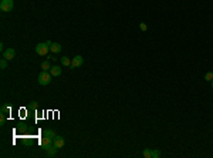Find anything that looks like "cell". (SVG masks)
Returning a JSON list of instances; mask_svg holds the SVG:
<instances>
[{
    "mask_svg": "<svg viewBox=\"0 0 213 158\" xmlns=\"http://www.w3.org/2000/svg\"><path fill=\"white\" fill-rule=\"evenodd\" d=\"M50 40H47L46 43H38L37 46H36V53H37L38 56H46L47 53L50 51V46H51Z\"/></svg>",
    "mask_w": 213,
    "mask_h": 158,
    "instance_id": "1",
    "label": "cell"
},
{
    "mask_svg": "<svg viewBox=\"0 0 213 158\" xmlns=\"http://www.w3.org/2000/svg\"><path fill=\"white\" fill-rule=\"evenodd\" d=\"M51 79H53V76L50 74V71H41L40 74H38V84L40 86H48L51 83Z\"/></svg>",
    "mask_w": 213,
    "mask_h": 158,
    "instance_id": "2",
    "label": "cell"
},
{
    "mask_svg": "<svg viewBox=\"0 0 213 158\" xmlns=\"http://www.w3.org/2000/svg\"><path fill=\"white\" fill-rule=\"evenodd\" d=\"M13 7H14L13 0H2V2H0V10H2V12H5V13L11 12Z\"/></svg>",
    "mask_w": 213,
    "mask_h": 158,
    "instance_id": "3",
    "label": "cell"
},
{
    "mask_svg": "<svg viewBox=\"0 0 213 158\" xmlns=\"http://www.w3.org/2000/svg\"><path fill=\"white\" fill-rule=\"evenodd\" d=\"M84 64V59L83 56H75L73 60H71V69H78V67H81V66Z\"/></svg>",
    "mask_w": 213,
    "mask_h": 158,
    "instance_id": "4",
    "label": "cell"
},
{
    "mask_svg": "<svg viewBox=\"0 0 213 158\" xmlns=\"http://www.w3.org/2000/svg\"><path fill=\"white\" fill-rule=\"evenodd\" d=\"M3 57L9 61L13 60L14 57H16V51H14V49H6V50L3 51Z\"/></svg>",
    "mask_w": 213,
    "mask_h": 158,
    "instance_id": "5",
    "label": "cell"
},
{
    "mask_svg": "<svg viewBox=\"0 0 213 158\" xmlns=\"http://www.w3.org/2000/svg\"><path fill=\"white\" fill-rule=\"evenodd\" d=\"M44 150L47 151V157H54V155L57 154V150H58V148H57L56 145H54V143H53V144L47 145Z\"/></svg>",
    "mask_w": 213,
    "mask_h": 158,
    "instance_id": "6",
    "label": "cell"
},
{
    "mask_svg": "<svg viewBox=\"0 0 213 158\" xmlns=\"http://www.w3.org/2000/svg\"><path fill=\"white\" fill-rule=\"evenodd\" d=\"M61 67L60 66H51V69H50V74L53 76V77H58V76H61Z\"/></svg>",
    "mask_w": 213,
    "mask_h": 158,
    "instance_id": "7",
    "label": "cell"
},
{
    "mask_svg": "<svg viewBox=\"0 0 213 158\" xmlns=\"http://www.w3.org/2000/svg\"><path fill=\"white\" fill-rule=\"evenodd\" d=\"M61 50H63V46H61L60 43H51V46H50V51H51V53L57 54V53H60Z\"/></svg>",
    "mask_w": 213,
    "mask_h": 158,
    "instance_id": "8",
    "label": "cell"
},
{
    "mask_svg": "<svg viewBox=\"0 0 213 158\" xmlns=\"http://www.w3.org/2000/svg\"><path fill=\"white\" fill-rule=\"evenodd\" d=\"M53 143H54V145H56L57 148H63V147H64V144H65L64 138H63V137H60V135H57Z\"/></svg>",
    "mask_w": 213,
    "mask_h": 158,
    "instance_id": "9",
    "label": "cell"
},
{
    "mask_svg": "<svg viewBox=\"0 0 213 158\" xmlns=\"http://www.w3.org/2000/svg\"><path fill=\"white\" fill-rule=\"evenodd\" d=\"M53 141H54L53 138H48V137H44V135H43V138L40 140V145H41L43 148H46L47 145L53 144Z\"/></svg>",
    "mask_w": 213,
    "mask_h": 158,
    "instance_id": "10",
    "label": "cell"
},
{
    "mask_svg": "<svg viewBox=\"0 0 213 158\" xmlns=\"http://www.w3.org/2000/svg\"><path fill=\"white\" fill-rule=\"evenodd\" d=\"M43 135H44V137H48V138H53V140L57 137L56 133H54L53 130H44L43 131Z\"/></svg>",
    "mask_w": 213,
    "mask_h": 158,
    "instance_id": "11",
    "label": "cell"
},
{
    "mask_svg": "<svg viewBox=\"0 0 213 158\" xmlns=\"http://www.w3.org/2000/svg\"><path fill=\"white\" fill-rule=\"evenodd\" d=\"M41 69H43V71H50V69H51V66H50V63L48 61H43L41 63Z\"/></svg>",
    "mask_w": 213,
    "mask_h": 158,
    "instance_id": "12",
    "label": "cell"
},
{
    "mask_svg": "<svg viewBox=\"0 0 213 158\" xmlns=\"http://www.w3.org/2000/svg\"><path fill=\"white\" fill-rule=\"evenodd\" d=\"M61 64L63 66H65V67H67V66H71V60H70L68 57H61Z\"/></svg>",
    "mask_w": 213,
    "mask_h": 158,
    "instance_id": "13",
    "label": "cell"
},
{
    "mask_svg": "<svg viewBox=\"0 0 213 158\" xmlns=\"http://www.w3.org/2000/svg\"><path fill=\"white\" fill-rule=\"evenodd\" d=\"M142 155H144L145 158H152V150L145 148V150H144V153H142Z\"/></svg>",
    "mask_w": 213,
    "mask_h": 158,
    "instance_id": "14",
    "label": "cell"
},
{
    "mask_svg": "<svg viewBox=\"0 0 213 158\" xmlns=\"http://www.w3.org/2000/svg\"><path fill=\"white\" fill-rule=\"evenodd\" d=\"M205 80L212 83V81H213V71H208V73L205 74Z\"/></svg>",
    "mask_w": 213,
    "mask_h": 158,
    "instance_id": "15",
    "label": "cell"
},
{
    "mask_svg": "<svg viewBox=\"0 0 213 158\" xmlns=\"http://www.w3.org/2000/svg\"><path fill=\"white\" fill-rule=\"evenodd\" d=\"M7 61L9 60H6L5 57H2V61H0V67H2V70H5L6 67H7Z\"/></svg>",
    "mask_w": 213,
    "mask_h": 158,
    "instance_id": "16",
    "label": "cell"
},
{
    "mask_svg": "<svg viewBox=\"0 0 213 158\" xmlns=\"http://www.w3.org/2000/svg\"><path fill=\"white\" fill-rule=\"evenodd\" d=\"M161 157V151L159 150H152V158H159Z\"/></svg>",
    "mask_w": 213,
    "mask_h": 158,
    "instance_id": "17",
    "label": "cell"
},
{
    "mask_svg": "<svg viewBox=\"0 0 213 158\" xmlns=\"http://www.w3.org/2000/svg\"><path fill=\"white\" fill-rule=\"evenodd\" d=\"M139 29H141L142 32H146V30H148V26H146L145 23H141V24H139Z\"/></svg>",
    "mask_w": 213,
    "mask_h": 158,
    "instance_id": "18",
    "label": "cell"
},
{
    "mask_svg": "<svg viewBox=\"0 0 213 158\" xmlns=\"http://www.w3.org/2000/svg\"><path fill=\"white\" fill-rule=\"evenodd\" d=\"M0 121H2V124L5 123V114H2V117H0Z\"/></svg>",
    "mask_w": 213,
    "mask_h": 158,
    "instance_id": "19",
    "label": "cell"
},
{
    "mask_svg": "<svg viewBox=\"0 0 213 158\" xmlns=\"http://www.w3.org/2000/svg\"><path fill=\"white\" fill-rule=\"evenodd\" d=\"M31 108H34V110H36V108H37V103H33V104H31Z\"/></svg>",
    "mask_w": 213,
    "mask_h": 158,
    "instance_id": "20",
    "label": "cell"
},
{
    "mask_svg": "<svg viewBox=\"0 0 213 158\" xmlns=\"http://www.w3.org/2000/svg\"><path fill=\"white\" fill-rule=\"evenodd\" d=\"M212 89H213V81H212Z\"/></svg>",
    "mask_w": 213,
    "mask_h": 158,
    "instance_id": "21",
    "label": "cell"
}]
</instances>
